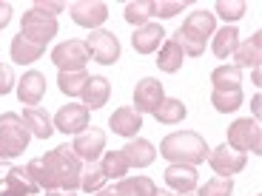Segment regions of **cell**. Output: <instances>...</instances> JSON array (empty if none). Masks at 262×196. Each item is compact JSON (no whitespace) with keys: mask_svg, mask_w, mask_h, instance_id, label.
Instances as JSON below:
<instances>
[{"mask_svg":"<svg viewBox=\"0 0 262 196\" xmlns=\"http://www.w3.org/2000/svg\"><path fill=\"white\" fill-rule=\"evenodd\" d=\"M231 190H234L231 177H214V179H208V182L200 188L196 196H231Z\"/></svg>","mask_w":262,"mask_h":196,"instance_id":"35","label":"cell"},{"mask_svg":"<svg viewBox=\"0 0 262 196\" xmlns=\"http://www.w3.org/2000/svg\"><path fill=\"white\" fill-rule=\"evenodd\" d=\"M72 17L77 26L94 32L100 23H105L108 9H105V3H97V0H77V3H72Z\"/></svg>","mask_w":262,"mask_h":196,"instance_id":"12","label":"cell"},{"mask_svg":"<svg viewBox=\"0 0 262 196\" xmlns=\"http://www.w3.org/2000/svg\"><path fill=\"white\" fill-rule=\"evenodd\" d=\"M29 139H32V131L23 122V117L14 111L3 114L0 117V159H14L26 151Z\"/></svg>","mask_w":262,"mask_h":196,"instance_id":"3","label":"cell"},{"mask_svg":"<svg viewBox=\"0 0 262 196\" xmlns=\"http://www.w3.org/2000/svg\"><path fill=\"white\" fill-rule=\"evenodd\" d=\"M160 154L165 159H171L174 165H200L208 157V145L194 131H177V134H168L163 139Z\"/></svg>","mask_w":262,"mask_h":196,"instance_id":"1","label":"cell"},{"mask_svg":"<svg viewBox=\"0 0 262 196\" xmlns=\"http://www.w3.org/2000/svg\"><path fill=\"white\" fill-rule=\"evenodd\" d=\"M105 148V134L100 128H85L77 134V139H74L72 151L77 154L80 162H97L100 151Z\"/></svg>","mask_w":262,"mask_h":196,"instance_id":"9","label":"cell"},{"mask_svg":"<svg viewBox=\"0 0 262 196\" xmlns=\"http://www.w3.org/2000/svg\"><path fill=\"white\" fill-rule=\"evenodd\" d=\"M34 9H37V12H43V14H60L66 9V3L63 0H57V3H49V0H37V3H34Z\"/></svg>","mask_w":262,"mask_h":196,"instance_id":"39","label":"cell"},{"mask_svg":"<svg viewBox=\"0 0 262 196\" xmlns=\"http://www.w3.org/2000/svg\"><path fill=\"white\" fill-rule=\"evenodd\" d=\"M234 60H236V68H259V60H262V34L254 32L251 34V40H245V43H239L234 52Z\"/></svg>","mask_w":262,"mask_h":196,"instance_id":"15","label":"cell"},{"mask_svg":"<svg viewBox=\"0 0 262 196\" xmlns=\"http://www.w3.org/2000/svg\"><path fill=\"white\" fill-rule=\"evenodd\" d=\"M26 170L32 174V179L40 185V188H46V190H60L57 182H54V177H52V170L43 165V159H32V162L26 165Z\"/></svg>","mask_w":262,"mask_h":196,"instance_id":"33","label":"cell"},{"mask_svg":"<svg viewBox=\"0 0 262 196\" xmlns=\"http://www.w3.org/2000/svg\"><path fill=\"white\" fill-rule=\"evenodd\" d=\"M52 60L60 71H85V63L92 60V54L83 40H66L52 52Z\"/></svg>","mask_w":262,"mask_h":196,"instance_id":"6","label":"cell"},{"mask_svg":"<svg viewBox=\"0 0 262 196\" xmlns=\"http://www.w3.org/2000/svg\"><path fill=\"white\" fill-rule=\"evenodd\" d=\"M85 46H89V54L103 65L117 63V57H120V40L112 32H103V29H94L92 37L85 40Z\"/></svg>","mask_w":262,"mask_h":196,"instance_id":"7","label":"cell"},{"mask_svg":"<svg viewBox=\"0 0 262 196\" xmlns=\"http://www.w3.org/2000/svg\"><path fill=\"white\" fill-rule=\"evenodd\" d=\"M123 157H125V162H128V168H145V165L154 162L157 151H154V145H151L148 139H131L123 148Z\"/></svg>","mask_w":262,"mask_h":196,"instance_id":"18","label":"cell"},{"mask_svg":"<svg viewBox=\"0 0 262 196\" xmlns=\"http://www.w3.org/2000/svg\"><path fill=\"white\" fill-rule=\"evenodd\" d=\"M165 37L163 26L160 23H145V26H140L137 32H134V37H131V43H134V52L140 54H151L160 48V40Z\"/></svg>","mask_w":262,"mask_h":196,"instance_id":"16","label":"cell"},{"mask_svg":"<svg viewBox=\"0 0 262 196\" xmlns=\"http://www.w3.org/2000/svg\"><path fill=\"white\" fill-rule=\"evenodd\" d=\"M165 182L177 193H191L196 188V168L194 165H171V168H165Z\"/></svg>","mask_w":262,"mask_h":196,"instance_id":"17","label":"cell"},{"mask_svg":"<svg viewBox=\"0 0 262 196\" xmlns=\"http://www.w3.org/2000/svg\"><path fill=\"white\" fill-rule=\"evenodd\" d=\"M236 46H239V32H236V26H225V29L216 32V37H214V54L216 57L234 54Z\"/></svg>","mask_w":262,"mask_h":196,"instance_id":"27","label":"cell"},{"mask_svg":"<svg viewBox=\"0 0 262 196\" xmlns=\"http://www.w3.org/2000/svg\"><path fill=\"white\" fill-rule=\"evenodd\" d=\"M185 105L180 103V100H163V103L157 105V111H154V117H157V122L163 125H177L185 119Z\"/></svg>","mask_w":262,"mask_h":196,"instance_id":"25","label":"cell"},{"mask_svg":"<svg viewBox=\"0 0 262 196\" xmlns=\"http://www.w3.org/2000/svg\"><path fill=\"white\" fill-rule=\"evenodd\" d=\"M154 14V3H148V0H140V3H128L125 6V20H128L131 26H145V20Z\"/></svg>","mask_w":262,"mask_h":196,"instance_id":"34","label":"cell"},{"mask_svg":"<svg viewBox=\"0 0 262 196\" xmlns=\"http://www.w3.org/2000/svg\"><path fill=\"white\" fill-rule=\"evenodd\" d=\"M43 159V165H46L49 170H52L54 182H57L60 190H77L80 188V170H83V162L77 159V154H74L69 145H60V148L49 151Z\"/></svg>","mask_w":262,"mask_h":196,"instance_id":"2","label":"cell"},{"mask_svg":"<svg viewBox=\"0 0 262 196\" xmlns=\"http://www.w3.org/2000/svg\"><path fill=\"white\" fill-rule=\"evenodd\" d=\"M43 94H46V77L40 71H29V74H23V80H20V85H17V97H20V103L26 105H37L40 100H43Z\"/></svg>","mask_w":262,"mask_h":196,"instance_id":"13","label":"cell"},{"mask_svg":"<svg viewBox=\"0 0 262 196\" xmlns=\"http://www.w3.org/2000/svg\"><path fill=\"white\" fill-rule=\"evenodd\" d=\"M12 174V165H9V159H0V182Z\"/></svg>","mask_w":262,"mask_h":196,"instance_id":"42","label":"cell"},{"mask_svg":"<svg viewBox=\"0 0 262 196\" xmlns=\"http://www.w3.org/2000/svg\"><path fill=\"white\" fill-rule=\"evenodd\" d=\"M174 43H177V46L183 48V54H185V57H200V54L205 52V40H200L196 34L185 32V29H180V32H177Z\"/></svg>","mask_w":262,"mask_h":196,"instance_id":"32","label":"cell"},{"mask_svg":"<svg viewBox=\"0 0 262 196\" xmlns=\"http://www.w3.org/2000/svg\"><path fill=\"white\" fill-rule=\"evenodd\" d=\"M183 29H185V32H191V34H196L200 40H205L211 32H214V14H211V12H194V14H188V17H185V23H183Z\"/></svg>","mask_w":262,"mask_h":196,"instance_id":"26","label":"cell"},{"mask_svg":"<svg viewBox=\"0 0 262 196\" xmlns=\"http://www.w3.org/2000/svg\"><path fill=\"white\" fill-rule=\"evenodd\" d=\"M12 85H14V71H12V65H9V63H0V97L12 91Z\"/></svg>","mask_w":262,"mask_h":196,"instance_id":"38","label":"cell"},{"mask_svg":"<svg viewBox=\"0 0 262 196\" xmlns=\"http://www.w3.org/2000/svg\"><path fill=\"white\" fill-rule=\"evenodd\" d=\"M114 190L123 196H154L157 193V185L151 182L148 177H128V179H120Z\"/></svg>","mask_w":262,"mask_h":196,"instance_id":"23","label":"cell"},{"mask_svg":"<svg viewBox=\"0 0 262 196\" xmlns=\"http://www.w3.org/2000/svg\"><path fill=\"white\" fill-rule=\"evenodd\" d=\"M54 128L63 131V134H80V131L89 128V108L77 103H69L63 105L54 117Z\"/></svg>","mask_w":262,"mask_h":196,"instance_id":"11","label":"cell"},{"mask_svg":"<svg viewBox=\"0 0 262 196\" xmlns=\"http://www.w3.org/2000/svg\"><path fill=\"white\" fill-rule=\"evenodd\" d=\"M20 34L26 40H32V43H37V46L46 48V43L57 34V17H52V14H43L37 12V9H32V12L23 14V26H20Z\"/></svg>","mask_w":262,"mask_h":196,"instance_id":"4","label":"cell"},{"mask_svg":"<svg viewBox=\"0 0 262 196\" xmlns=\"http://www.w3.org/2000/svg\"><path fill=\"white\" fill-rule=\"evenodd\" d=\"M183 0H157L154 3V14H160V17H174V14L183 12Z\"/></svg>","mask_w":262,"mask_h":196,"instance_id":"37","label":"cell"},{"mask_svg":"<svg viewBox=\"0 0 262 196\" xmlns=\"http://www.w3.org/2000/svg\"><path fill=\"white\" fill-rule=\"evenodd\" d=\"M245 3L243 0H220V3H216V14H220V17H225V20H239L245 14Z\"/></svg>","mask_w":262,"mask_h":196,"instance_id":"36","label":"cell"},{"mask_svg":"<svg viewBox=\"0 0 262 196\" xmlns=\"http://www.w3.org/2000/svg\"><path fill=\"white\" fill-rule=\"evenodd\" d=\"M108 125H112V131L120 134V137H134V134L143 128V117H140L134 108L123 105V108H117V111L108 117Z\"/></svg>","mask_w":262,"mask_h":196,"instance_id":"14","label":"cell"},{"mask_svg":"<svg viewBox=\"0 0 262 196\" xmlns=\"http://www.w3.org/2000/svg\"><path fill=\"white\" fill-rule=\"evenodd\" d=\"M100 168H103L105 179H123L128 174V162H125L123 151H108L103 157V162H100Z\"/></svg>","mask_w":262,"mask_h":196,"instance_id":"28","label":"cell"},{"mask_svg":"<svg viewBox=\"0 0 262 196\" xmlns=\"http://www.w3.org/2000/svg\"><path fill=\"white\" fill-rule=\"evenodd\" d=\"M49 196H74V190H49Z\"/></svg>","mask_w":262,"mask_h":196,"instance_id":"43","label":"cell"},{"mask_svg":"<svg viewBox=\"0 0 262 196\" xmlns=\"http://www.w3.org/2000/svg\"><path fill=\"white\" fill-rule=\"evenodd\" d=\"M23 122L29 125V131H32V137H40V139H49L52 137V117H49L43 108H37V105H29L26 111H23Z\"/></svg>","mask_w":262,"mask_h":196,"instance_id":"20","label":"cell"},{"mask_svg":"<svg viewBox=\"0 0 262 196\" xmlns=\"http://www.w3.org/2000/svg\"><path fill=\"white\" fill-rule=\"evenodd\" d=\"M211 105L223 114L236 111V108L243 105V88H239V91H216L214 88V91H211Z\"/></svg>","mask_w":262,"mask_h":196,"instance_id":"30","label":"cell"},{"mask_svg":"<svg viewBox=\"0 0 262 196\" xmlns=\"http://www.w3.org/2000/svg\"><path fill=\"white\" fill-rule=\"evenodd\" d=\"M108 94H112V85L105 77H89V83L83 85V105L85 108H103L108 103Z\"/></svg>","mask_w":262,"mask_h":196,"instance_id":"19","label":"cell"},{"mask_svg":"<svg viewBox=\"0 0 262 196\" xmlns=\"http://www.w3.org/2000/svg\"><path fill=\"white\" fill-rule=\"evenodd\" d=\"M85 83H89V74H85V71H60V77H57L60 91L69 94V97L83 94V85Z\"/></svg>","mask_w":262,"mask_h":196,"instance_id":"29","label":"cell"},{"mask_svg":"<svg viewBox=\"0 0 262 196\" xmlns=\"http://www.w3.org/2000/svg\"><path fill=\"white\" fill-rule=\"evenodd\" d=\"M208 162L220 177H231V174H239L245 168V154L243 151H234L231 145H220L216 151L208 154Z\"/></svg>","mask_w":262,"mask_h":196,"instance_id":"10","label":"cell"},{"mask_svg":"<svg viewBox=\"0 0 262 196\" xmlns=\"http://www.w3.org/2000/svg\"><path fill=\"white\" fill-rule=\"evenodd\" d=\"M163 100H165L163 83L154 80V77H145V80H140L137 88H134V105H137L134 111L137 114H154Z\"/></svg>","mask_w":262,"mask_h":196,"instance_id":"8","label":"cell"},{"mask_svg":"<svg viewBox=\"0 0 262 196\" xmlns=\"http://www.w3.org/2000/svg\"><path fill=\"white\" fill-rule=\"evenodd\" d=\"M180 196H191V193H180Z\"/></svg>","mask_w":262,"mask_h":196,"instance_id":"45","label":"cell"},{"mask_svg":"<svg viewBox=\"0 0 262 196\" xmlns=\"http://www.w3.org/2000/svg\"><path fill=\"white\" fill-rule=\"evenodd\" d=\"M46 52L43 46H37V43H32V40H26L23 34H17V37L12 40V60L14 63H34V60H40V54Z\"/></svg>","mask_w":262,"mask_h":196,"instance_id":"22","label":"cell"},{"mask_svg":"<svg viewBox=\"0 0 262 196\" xmlns=\"http://www.w3.org/2000/svg\"><path fill=\"white\" fill-rule=\"evenodd\" d=\"M183 60H185V54H183V48L174 43V40H168L163 48H160V57H157V65L163 68V71H168V74H174V71H180L183 68Z\"/></svg>","mask_w":262,"mask_h":196,"instance_id":"24","label":"cell"},{"mask_svg":"<svg viewBox=\"0 0 262 196\" xmlns=\"http://www.w3.org/2000/svg\"><path fill=\"white\" fill-rule=\"evenodd\" d=\"M103 182H105L103 168H100L97 162H85L83 170H80V188L92 193V190H100V188H103Z\"/></svg>","mask_w":262,"mask_h":196,"instance_id":"31","label":"cell"},{"mask_svg":"<svg viewBox=\"0 0 262 196\" xmlns=\"http://www.w3.org/2000/svg\"><path fill=\"white\" fill-rule=\"evenodd\" d=\"M211 83H214L216 91H239V85H243V68H236V65H220L211 74Z\"/></svg>","mask_w":262,"mask_h":196,"instance_id":"21","label":"cell"},{"mask_svg":"<svg viewBox=\"0 0 262 196\" xmlns=\"http://www.w3.org/2000/svg\"><path fill=\"white\" fill-rule=\"evenodd\" d=\"M234 151H251V154H259L262 151V131H259V122L254 119H236L234 125L228 128V142Z\"/></svg>","mask_w":262,"mask_h":196,"instance_id":"5","label":"cell"},{"mask_svg":"<svg viewBox=\"0 0 262 196\" xmlns=\"http://www.w3.org/2000/svg\"><path fill=\"white\" fill-rule=\"evenodd\" d=\"M97 196H123V193H117V190H100Z\"/></svg>","mask_w":262,"mask_h":196,"instance_id":"44","label":"cell"},{"mask_svg":"<svg viewBox=\"0 0 262 196\" xmlns=\"http://www.w3.org/2000/svg\"><path fill=\"white\" fill-rule=\"evenodd\" d=\"M251 111H254V122H256V119H259V114H262V97H259V94H256L254 103H251Z\"/></svg>","mask_w":262,"mask_h":196,"instance_id":"41","label":"cell"},{"mask_svg":"<svg viewBox=\"0 0 262 196\" xmlns=\"http://www.w3.org/2000/svg\"><path fill=\"white\" fill-rule=\"evenodd\" d=\"M9 20H12V6L9 3H0V29H6Z\"/></svg>","mask_w":262,"mask_h":196,"instance_id":"40","label":"cell"}]
</instances>
